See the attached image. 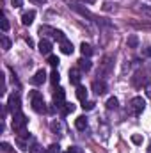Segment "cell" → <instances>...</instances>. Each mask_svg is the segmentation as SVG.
Listing matches in <instances>:
<instances>
[{
    "mask_svg": "<svg viewBox=\"0 0 151 153\" xmlns=\"http://www.w3.org/2000/svg\"><path fill=\"white\" fill-rule=\"evenodd\" d=\"M75 128L76 130H85L87 128V117L85 116H78L75 119Z\"/></svg>",
    "mask_w": 151,
    "mask_h": 153,
    "instance_id": "cell-14",
    "label": "cell"
},
{
    "mask_svg": "<svg viewBox=\"0 0 151 153\" xmlns=\"http://www.w3.org/2000/svg\"><path fill=\"white\" fill-rule=\"evenodd\" d=\"M59 62H61V61H59V57H57V55H48V64H50L52 68H57V66H59Z\"/></svg>",
    "mask_w": 151,
    "mask_h": 153,
    "instance_id": "cell-23",
    "label": "cell"
},
{
    "mask_svg": "<svg viewBox=\"0 0 151 153\" xmlns=\"http://www.w3.org/2000/svg\"><path fill=\"white\" fill-rule=\"evenodd\" d=\"M130 105H132V111H133V114L139 116L142 111H144V107H146V100H144L142 96H135V98L130 102Z\"/></svg>",
    "mask_w": 151,
    "mask_h": 153,
    "instance_id": "cell-6",
    "label": "cell"
},
{
    "mask_svg": "<svg viewBox=\"0 0 151 153\" xmlns=\"http://www.w3.org/2000/svg\"><path fill=\"white\" fill-rule=\"evenodd\" d=\"M53 105H55V109H59V111L66 105V93H64L62 87H57V89H55V93H53Z\"/></svg>",
    "mask_w": 151,
    "mask_h": 153,
    "instance_id": "cell-5",
    "label": "cell"
},
{
    "mask_svg": "<svg viewBox=\"0 0 151 153\" xmlns=\"http://www.w3.org/2000/svg\"><path fill=\"white\" fill-rule=\"evenodd\" d=\"M68 153H80V150H78L76 146H71V148L68 150Z\"/></svg>",
    "mask_w": 151,
    "mask_h": 153,
    "instance_id": "cell-35",
    "label": "cell"
},
{
    "mask_svg": "<svg viewBox=\"0 0 151 153\" xmlns=\"http://www.w3.org/2000/svg\"><path fill=\"white\" fill-rule=\"evenodd\" d=\"M73 45H71V41H68V39H64V41H61V52L62 53H66V55H71L73 53Z\"/></svg>",
    "mask_w": 151,
    "mask_h": 153,
    "instance_id": "cell-11",
    "label": "cell"
},
{
    "mask_svg": "<svg viewBox=\"0 0 151 153\" xmlns=\"http://www.w3.org/2000/svg\"><path fill=\"white\" fill-rule=\"evenodd\" d=\"M27 123H29V119H27V116L23 114L21 111L13 114V128H14V132H20V130L27 128Z\"/></svg>",
    "mask_w": 151,
    "mask_h": 153,
    "instance_id": "cell-3",
    "label": "cell"
},
{
    "mask_svg": "<svg viewBox=\"0 0 151 153\" xmlns=\"http://www.w3.org/2000/svg\"><path fill=\"white\" fill-rule=\"evenodd\" d=\"M59 80H61L59 71H52V75H50V82H52L53 85H57V84H59Z\"/></svg>",
    "mask_w": 151,
    "mask_h": 153,
    "instance_id": "cell-26",
    "label": "cell"
},
{
    "mask_svg": "<svg viewBox=\"0 0 151 153\" xmlns=\"http://www.w3.org/2000/svg\"><path fill=\"white\" fill-rule=\"evenodd\" d=\"M73 111H75V105H73V103H66V105H64V107L61 109L62 116H68L70 112H73Z\"/></svg>",
    "mask_w": 151,
    "mask_h": 153,
    "instance_id": "cell-21",
    "label": "cell"
},
{
    "mask_svg": "<svg viewBox=\"0 0 151 153\" xmlns=\"http://www.w3.org/2000/svg\"><path fill=\"white\" fill-rule=\"evenodd\" d=\"M0 43H2V48H4L5 52L11 48V39L7 38V36H2V38H0Z\"/></svg>",
    "mask_w": 151,
    "mask_h": 153,
    "instance_id": "cell-22",
    "label": "cell"
},
{
    "mask_svg": "<svg viewBox=\"0 0 151 153\" xmlns=\"http://www.w3.org/2000/svg\"><path fill=\"white\" fill-rule=\"evenodd\" d=\"M34 18H36V11H25L23 14H21V23L23 25H32V22H34Z\"/></svg>",
    "mask_w": 151,
    "mask_h": 153,
    "instance_id": "cell-10",
    "label": "cell"
},
{
    "mask_svg": "<svg viewBox=\"0 0 151 153\" xmlns=\"http://www.w3.org/2000/svg\"><path fill=\"white\" fill-rule=\"evenodd\" d=\"M39 34H41V38H43V39H46L48 36H50V38L57 39L59 43L66 39V36H64L61 30H57V29H52V27H48V25H41V27H39Z\"/></svg>",
    "mask_w": 151,
    "mask_h": 153,
    "instance_id": "cell-2",
    "label": "cell"
},
{
    "mask_svg": "<svg viewBox=\"0 0 151 153\" xmlns=\"http://www.w3.org/2000/svg\"><path fill=\"white\" fill-rule=\"evenodd\" d=\"M66 153H68V152H66Z\"/></svg>",
    "mask_w": 151,
    "mask_h": 153,
    "instance_id": "cell-40",
    "label": "cell"
},
{
    "mask_svg": "<svg viewBox=\"0 0 151 153\" xmlns=\"http://www.w3.org/2000/svg\"><path fill=\"white\" fill-rule=\"evenodd\" d=\"M38 50L43 55H52V41L50 39H41L38 45Z\"/></svg>",
    "mask_w": 151,
    "mask_h": 153,
    "instance_id": "cell-7",
    "label": "cell"
},
{
    "mask_svg": "<svg viewBox=\"0 0 151 153\" xmlns=\"http://www.w3.org/2000/svg\"><path fill=\"white\" fill-rule=\"evenodd\" d=\"M0 148H2V152H5V153L11 152V146H9L7 143H2V144H0Z\"/></svg>",
    "mask_w": 151,
    "mask_h": 153,
    "instance_id": "cell-32",
    "label": "cell"
},
{
    "mask_svg": "<svg viewBox=\"0 0 151 153\" xmlns=\"http://www.w3.org/2000/svg\"><path fill=\"white\" fill-rule=\"evenodd\" d=\"M117 107H119V102H117V98L110 96V98L107 100V109H109V111H115Z\"/></svg>",
    "mask_w": 151,
    "mask_h": 153,
    "instance_id": "cell-19",
    "label": "cell"
},
{
    "mask_svg": "<svg viewBox=\"0 0 151 153\" xmlns=\"http://www.w3.org/2000/svg\"><path fill=\"white\" fill-rule=\"evenodd\" d=\"M29 2H32V4H36V5H43V4H46V0H29Z\"/></svg>",
    "mask_w": 151,
    "mask_h": 153,
    "instance_id": "cell-34",
    "label": "cell"
},
{
    "mask_svg": "<svg viewBox=\"0 0 151 153\" xmlns=\"http://www.w3.org/2000/svg\"><path fill=\"white\" fill-rule=\"evenodd\" d=\"M50 128H52V132H55V134H57V132H61V130H62V125H61L59 121H52V123H50Z\"/></svg>",
    "mask_w": 151,
    "mask_h": 153,
    "instance_id": "cell-25",
    "label": "cell"
},
{
    "mask_svg": "<svg viewBox=\"0 0 151 153\" xmlns=\"http://www.w3.org/2000/svg\"><path fill=\"white\" fill-rule=\"evenodd\" d=\"M142 141H144V139H142V135H137V134H135V135H132V143H133V144H142Z\"/></svg>",
    "mask_w": 151,
    "mask_h": 153,
    "instance_id": "cell-29",
    "label": "cell"
},
{
    "mask_svg": "<svg viewBox=\"0 0 151 153\" xmlns=\"http://www.w3.org/2000/svg\"><path fill=\"white\" fill-rule=\"evenodd\" d=\"M141 13L146 16H151V7H141Z\"/></svg>",
    "mask_w": 151,
    "mask_h": 153,
    "instance_id": "cell-33",
    "label": "cell"
},
{
    "mask_svg": "<svg viewBox=\"0 0 151 153\" xmlns=\"http://www.w3.org/2000/svg\"><path fill=\"white\" fill-rule=\"evenodd\" d=\"M137 46H139V38L135 34H132L128 38V48H137Z\"/></svg>",
    "mask_w": 151,
    "mask_h": 153,
    "instance_id": "cell-20",
    "label": "cell"
},
{
    "mask_svg": "<svg viewBox=\"0 0 151 153\" xmlns=\"http://www.w3.org/2000/svg\"><path fill=\"white\" fill-rule=\"evenodd\" d=\"M70 82L80 85V70H70Z\"/></svg>",
    "mask_w": 151,
    "mask_h": 153,
    "instance_id": "cell-15",
    "label": "cell"
},
{
    "mask_svg": "<svg viewBox=\"0 0 151 153\" xmlns=\"http://www.w3.org/2000/svg\"><path fill=\"white\" fill-rule=\"evenodd\" d=\"M29 150H30V153H43V148L39 146L38 143H32V146H30Z\"/></svg>",
    "mask_w": 151,
    "mask_h": 153,
    "instance_id": "cell-27",
    "label": "cell"
},
{
    "mask_svg": "<svg viewBox=\"0 0 151 153\" xmlns=\"http://www.w3.org/2000/svg\"><path fill=\"white\" fill-rule=\"evenodd\" d=\"M82 2H85V4H94L96 0H82Z\"/></svg>",
    "mask_w": 151,
    "mask_h": 153,
    "instance_id": "cell-39",
    "label": "cell"
},
{
    "mask_svg": "<svg viewBox=\"0 0 151 153\" xmlns=\"http://www.w3.org/2000/svg\"><path fill=\"white\" fill-rule=\"evenodd\" d=\"M94 105H96V103H94V102H89V100L82 102V109H84V111H93V109H94Z\"/></svg>",
    "mask_w": 151,
    "mask_h": 153,
    "instance_id": "cell-24",
    "label": "cell"
},
{
    "mask_svg": "<svg viewBox=\"0 0 151 153\" xmlns=\"http://www.w3.org/2000/svg\"><path fill=\"white\" fill-rule=\"evenodd\" d=\"M80 52H82L84 57H91V55H93V48H91V45H87V43H82V45H80Z\"/></svg>",
    "mask_w": 151,
    "mask_h": 153,
    "instance_id": "cell-18",
    "label": "cell"
},
{
    "mask_svg": "<svg viewBox=\"0 0 151 153\" xmlns=\"http://www.w3.org/2000/svg\"><path fill=\"white\" fill-rule=\"evenodd\" d=\"M146 91H148V96H150V98H151V84H150V85H148V87H146Z\"/></svg>",
    "mask_w": 151,
    "mask_h": 153,
    "instance_id": "cell-38",
    "label": "cell"
},
{
    "mask_svg": "<svg viewBox=\"0 0 151 153\" xmlns=\"http://www.w3.org/2000/svg\"><path fill=\"white\" fill-rule=\"evenodd\" d=\"M11 4H13L14 7H20V5H21V0H11Z\"/></svg>",
    "mask_w": 151,
    "mask_h": 153,
    "instance_id": "cell-36",
    "label": "cell"
},
{
    "mask_svg": "<svg viewBox=\"0 0 151 153\" xmlns=\"http://www.w3.org/2000/svg\"><path fill=\"white\" fill-rule=\"evenodd\" d=\"M91 87H93V91H94L98 96H101V94H105V93H107V84H105L103 80H94Z\"/></svg>",
    "mask_w": 151,
    "mask_h": 153,
    "instance_id": "cell-8",
    "label": "cell"
},
{
    "mask_svg": "<svg viewBox=\"0 0 151 153\" xmlns=\"http://www.w3.org/2000/svg\"><path fill=\"white\" fill-rule=\"evenodd\" d=\"M70 7H71V9H75L76 13H80L82 16H87V18H93V20H94V14H91L87 9H84V7H80V5H76V4H71Z\"/></svg>",
    "mask_w": 151,
    "mask_h": 153,
    "instance_id": "cell-16",
    "label": "cell"
},
{
    "mask_svg": "<svg viewBox=\"0 0 151 153\" xmlns=\"http://www.w3.org/2000/svg\"><path fill=\"white\" fill-rule=\"evenodd\" d=\"M25 41H27V45H29V46H34V41H32L30 38H25Z\"/></svg>",
    "mask_w": 151,
    "mask_h": 153,
    "instance_id": "cell-37",
    "label": "cell"
},
{
    "mask_svg": "<svg viewBox=\"0 0 151 153\" xmlns=\"http://www.w3.org/2000/svg\"><path fill=\"white\" fill-rule=\"evenodd\" d=\"M76 98L80 102H85L87 100V89L84 85H76Z\"/></svg>",
    "mask_w": 151,
    "mask_h": 153,
    "instance_id": "cell-17",
    "label": "cell"
},
{
    "mask_svg": "<svg viewBox=\"0 0 151 153\" xmlns=\"http://www.w3.org/2000/svg\"><path fill=\"white\" fill-rule=\"evenodd\" d=\"M16 144H18V146H20V150H23V152H25V150H29V144H27L23 139H20V137L16 139Z\"/></svg>",
    "mask_w": 151,
    "mask_h": 153,
    "instance_id": "cell-28",
    "label": "cell"
},
{
    "mask_svg": "<svg viewBox=\"0 0 151 153\" xmlns=\"http://www.w3.org/2000/svg\"><path fill=\"white\" fill-rule=\"evenodd\" d=\"M50 153H61V146L59 144H52L50 146Z\"/></svg>",
    "mask_w": 151,
    "mask_h": 153,
    "instance_id": "cell-31",
    "label": "cell"
},
{
    "mask_svg": "<svg viewBox=\"0 0 151 153\" xmlns=\"http://www.w3.org/2000/svg\"><path fill=\"white\" fill-rule=\"evenodd\" d=\"M144 82H146V78H144V73H142V71H137V73H135V76L132 78V84H133L135 87H141Z\"/></svg>",
    "mask_w": 151,
    "mask_h": 153,
    "instance_id": "cell-13",
    "label": "cell"
},
{
    "mask_svg": "<svg viewBox=\"0 0 151 153\" xmlns=\"http://www.w3.org/2000/svg\"><path fill=\"white\" fill-rule=\"evenodd\" d=\"M30 105H32V109H34L38 114L46 112V103H44L43 94H41L39 91H32V93H30Z\"/></svg>",
    "mask_w": 151,
    "mask_h": 153,
    "instance_id": "cell-1",
    "label": "cell"
},
{
    "mask_svg": "<svg viewBox=\"0 0 151 153\" xmlns=\"http://www.w3.org/2000/svg\"><path fill=\"white\" fill-rule=\"evenodd\" d=\"M91 61H89V57H82L80 61H78V70L80 71H89L91 70Z\"/></svg>",
    "mask_w": 151,
    "mask_h": 153,
    "instance_id": "cell-12",
    "label": "cell"
},
{
    "mask_svg": "<svg viewBox=\"0 0 151 153\" xmlns=\"http://www.w3.org/2000/svg\"><path fill=\"white\" fill-rule=\"evenodd\" d=\"M44 80H46V71H44V70H38V71L34 73V76L30 78V82H32L34 85H41Z\"/></svg>",
    "mask_w": 151,
    "mask_h": 153,
    "instance_id": "cell-9",
    "label": "cell"
},
{
    "mask_svg": "<svg viewBox=\"0 0 151 153\" xmlns=\"http://www.w3.org/2000/svg\"><path fill=\"white\" fill-rule=\"evenodd\" d=\"M7 109H9L13 114L20 112V109H21V100H20V94H18V93H13V94L9 96V100H7Z\"/></svg>",
    "mask_w": 151,
    "mask_h": 153,
    "instance_id": "cell-4",
    "label": "cell"
},
{
    "mask_svg": "<svg viewBox=\"0 0 151 153\" xmlns=\"http://www.w3.org/2000/svg\"><path fill=\"white\" fill-rule=\"evenodd\" d=\"M2 30H4V32H7V30H9V20H7L5 16L2 18Z\"/></svg>",
    "mask_w": 151,
    "mask_h": 153,
    "instance_id": "cell-30",
    "label": "cell"
}]
</instances>
